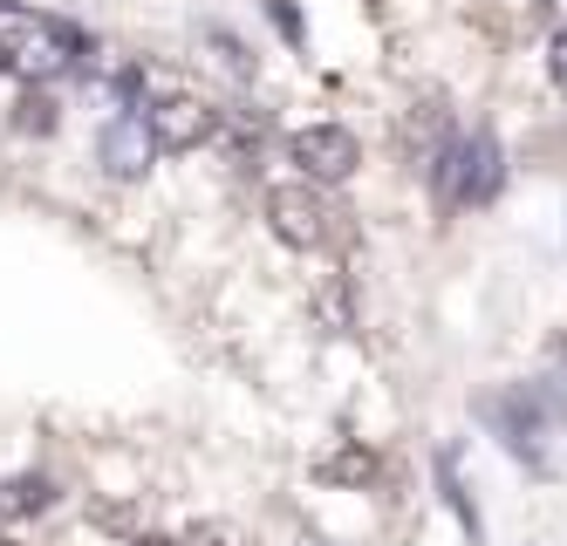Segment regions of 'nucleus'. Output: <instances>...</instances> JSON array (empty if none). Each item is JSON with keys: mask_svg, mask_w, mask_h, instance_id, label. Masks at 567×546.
Instances as JSON below:
<instances>
[{"mask_svg": "<svg viewBox=\"0 0 567 546\" xmlns=\"http://www.w3.org/2000/svg\"><path fill=\"white\" fill-rule=\"evenodd\" d=\"M90 55V34L69 28V21H49L34 8H14V0H0V69H14L28 82L42 75H62Z\"/></svg>", "mask_w": 567, "mask_h": 546, "instance_id": "nucleus-1", "label": "nucleus"}, {"mask_svg": "<svg viewBox=\"0 0 567 546\" xmlns=\"http://www.w3.org/2000/svg\"><path fill=\"white\" fill-rule=\"evenodd\" d=\"M499 178H506V164H499V144L485 137V131L458 137L452 151L437 157V192L452 198V205H493L499 198Z\"/></svg>", "mask_w": 567, "mask_h": 546, "instance_id": "nucleus-2", "label": "nucleus"}, {"mask_svg": "<svg viewBox=\"0 0 567 546\" xmlns=\"http://www.w3.org/2000/svg\"><path fill=\"white\" fill-rule=\"evenodd\" d=\"M267 226H274V239L301 246V254H315V246L336 239V213H329V205H321V192H308V185H274V192H267Z\"/></svg>", "mask_w": 567, "mask_h": 546, "instance_id": "nucleus-3", "label": "nucleus"}, {"mask_svg": "<svg viewBox=\"0 0 567 546\" xmlns=\"http://www.w3.org/2000/svg\"><path fill=\"white\" fill-rule=\"evenodd\" d=\"M144 131L157 151H198V144L219 137V110L198 103V96H165V103L144 110Z\"/></svg>", "mask_w": 567, "mask_h": 546, "instance_id": "nucleus-4", "label": "nucleus"}, {"mask_svg": "<svg viewBox=\"0 0 567 546\" xmlns=\"http://www.w3.org/2000/svg\"><path fill=\"white\" fill-rule=\"evenodd\" d=\"M288 157L301 164L315 185H342L355 164H362V151H355V137L342 131V123H308V131H295L288 137Z\"/></svg>", "mask_w": 567, "mask_h": 546, "instance_id": "nucleus-5", "label": "nucleus"}, {"mask_svg": "<svg viewBox=\"0 0 567 546\" xmlns=\"http://www.w3.org/2000/svg\"><path fill=\"white\" fill-rule=\"evenodd\" d=\"M151 151H157V144H151V131H144L137 116H124V123H110V131H103V164H110L116 178H137Z\"/></svg>", "mask_w": 567, "mask_h": 546, "instance_id": "nucleus-6", "label": "nucleus"}, {"mask_svg": "<svg viewBox=\"0 0 567 546\" xmlns=\"http://www.w3.org/2000/svg\"><path fill=\"white\" fill-rule=\"evenodd\" d=\"M49 498H55V485H49L42 472H28V478H8V485H0V513L21 519V513H42Z\"/></svg>", "mask_w": 567, "mask_h": 546, "instance_id": "nucleus-7", "label": "nucleus"}, {"mask_svg": "<svg viewBox=\"0 0 567 546\" xmlns=\"http://www.w3.org/2000/svg\"><path fill=\"white\" fill-rule=\"evenodd\" d=\"M321 478H329V485H370L377 478V457L362 451V444H342L336 457H321Z\"/></svg>", "mask_w": 567, "mask_h": 546, "instance_id": "nucleus-8", "label": "nucleus"}, {"mask_svg": "<svg viewBox=\"0 0 567 546\" xmlns=\"http://www.w3.org/2000/svg\"><path fill=\"white\" fill-rule=\"evenodd\" d=\"M49 123H55V116H49V96L28 90V96H21V131H49Z\"/></svg>", "mask_w": 567, "mask_h": 546, "instance_id": "nucleus-9", "label": "nucleus"}, {"mask_svg": "<svg viewBox=\"0 0 567 546\" xmlns=\"http://www.w3.org/2000/svg\"><path fill=\"white\" fill-rule=\"evenodd\" d=\"M547 69H554V90L567 96V28L554 34V49H547Z\"/></svg>", "mask_w": 567, "mask_h": 546, "instance_id": "nucleus-10", "label": "nucleus"}, {"mask_svg": "<svg viewBox=\"0 0 567 546\" xmlns=\"http://www.w3.org/2000/svg\"><path fill=\"white\" fill-rule=\"evenodd\" d=\"M185 546H239V539H233L226 526H192V533H185Z\"/></svg>", "mask_w": 567, "mask_h": 546, "instance_id": "nucleus-11", "label": "nucleus"}, {"mask_svg": "<svg viewBox=\"0 0 567 546\" xmlns=\"http://www.w3.org/2000/svg\"><path fill=\"white\" fill-rule=\"evenodd\" d=\"M131 546H185V539H165V533H144V539H131Z\"/></svg>", "mask_w": 567, "mask_h": 546, "instance_id": "nucleus-12", "label": "nucleus"}, {"mask_svg": "<svg viewBox=\"0 0 567 546\" xmlns=\"http://www.w3.org/2000/svg\"><path fill=\"white\" fill-rule=\"evenodd\" d=\"M0 546H21V539H14V533H0Z\"/></svg>", "mask_w": 567, "mask_h": 546, "instance_id": "nucleus-13", "label": "nucleus"}]
</instances>
